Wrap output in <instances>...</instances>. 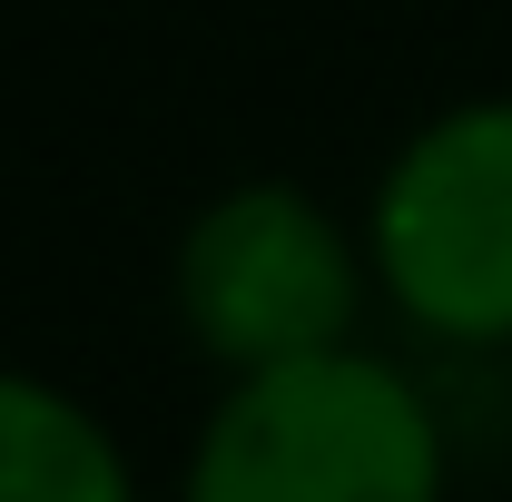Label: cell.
I'll list each match as a JSON object with an SVG mask.
<instances>
[{
	"instance_id": "obj_1",
	"label": "cell",
	"mask_w": 512,
	"mask_h": 502,
	"mask_svg": "<svg viewBox=\"0 0 512 502\" xmlns=\"http://www.w3.org/2000/svg\"><path fill=\"white\" fill-rule=\"evenodd\" d=\"M178 502H453V424L434 384L375 345L217 384Z\"/></svg>"
},
{
	"instance_id": "obj_2",
	"label": "cell",
	"mask_w": 512,
	"mask_h": 502,
	"mask_svg": "<svg viewBox=\"0 0 512 502\" xmlns=\"http://www.w3.org/2000/svg\"><path fill=\"white\" fill-rule=\"evenodd\" d=\"M168 315L217 384L365 345V227L306 178H227L168 247Z\"/></svg>"
},
{
	"instance_id": "obj_3",
	"label": "cell",
	"mask_w": 512,
	"mask_h": 502,
	"mask_svg": "<svg viewBox=\"0 0 512 502\" xmlns=\"http://www.w3.org/2000/svg\"><path fill=\"white\" fill-rule=\"evenodd\" d=\"M375 306L434 355H512V89L444 99L355 207Z\"/></svg>"
},
{
	"instance_id": "obj_4",
	"label": "cell",
	"mask_w": 512,
	"mask_h": 502,
	"mask_svg": "<svg viewBox=\"0 0 512 502\" xmlns=\"http://www.w3.org/2000/svg\"><path fill=\"white\" fill-rule=\"evenodd\" d=\"M0 502H148L119 424L60 375L0 365Z\"/></svg>"
}]
</instances>
